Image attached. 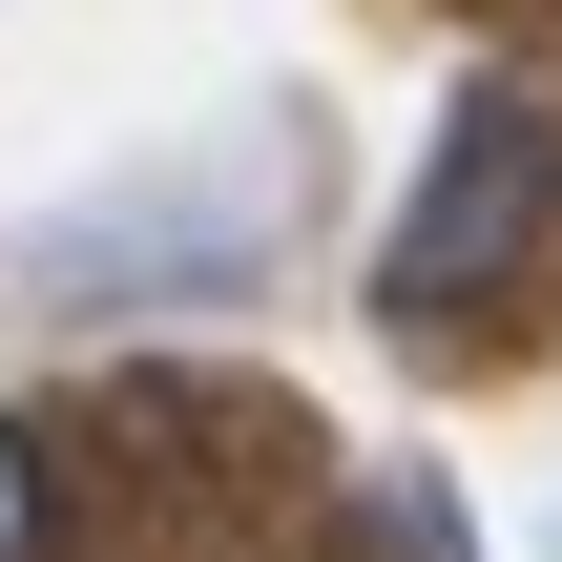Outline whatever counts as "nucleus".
<instances>
[{
  "mask_svg": "<svg viewBox=\"0 0 562 562\" xmlns=\"http://www.w3.org/2000/svg\"><path fill=\"white\" fill-rule=\"evenodd\" d=\"M542 271H562V104L480 63L459 125H438V167H417V209L375 229V334H396V355H459V334H501Z\"/></svg>",
  "mask_w": 562,
  "mask_h": 562,
  "instance_id": "1",
  "label": "nucleus"
},
{
  "mask_svg": "<svg viewBox=\"0 0 562 562\" xmlns=\"http://www.w3.org/2000/svg\"><path fill=\"white\" fill-rule=\"evenodd\" d=\"M375 542L396 562H459V501H438V480H375Z\"/></svg>",
  "mask_w": 562,
  "mask_h": 562,
  "instance_id": "2",
  "label": "nucleus"
}]
</instances>
